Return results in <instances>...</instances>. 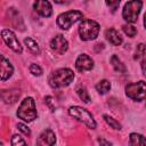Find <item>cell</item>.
I'll use <instances>...</instances> for the list:
<instances>
[{"label": "cell", "instance_id": "cell-1", "mask_svg": "<svg viewBox=\"0 0 146 146\" xmlns=\"http://www.w3.org/2000/svg\"><path fill=\"white\" fill-rule=\"evenodd\" d=\"M73 79H74V73L72 70L59 68L49 75L48 82H49L50 87L57 89V88H63V87L68 86L73 81Z\"/></svg>", "mask_w": 146, "mask_h": 146}, {"label": "cell", "instance_id": "cell-2", "mask_svg": "<svg viewBox=\"0 0 146 146\" xmlns=\"http://www.w3.org/2000/svg\"><path fill=\"white\" fill-rule=\"evenodd\" d=\"M17 116L26 122H31L34 119H36L38 113H36L35 103H34L33 98L27 97L21 103L18 111H17Z\"/></svg>", "mask_w": 146, "mask_h": 146}, {"label": "cell", "instance_id": "cell-3", "mask_svg": "<svg viewBox=\"0 0 146 146\" xmlns=\"http://www.w3.org/2000/svg\"><path fill=\"white\" fill-rule=\"evenodd\" d=\"M79 33L82 40L89 41L94 40L98 36L99 33V24L92 19H84L80 23Z\"/></svg>", "mask_w": 146, "mask_h": 146}, {"label": "cell", "instance_id": "cell-4", "mask_svg": "<svg viewBox=\"0 0 146 146\" xmlns=\"http://www.w3.org/2000/svg\"><path fill=\"white\" fill-rule=\"evenodd\" d=\"M68 113H70L71 116H73L78 121L82 122L88 128H90V129L96 128V121H95L92 114L89 111H87L86 108H82V107H79V106H73L68 110Z\"/></svg>", "mask_w": 146, "mask_h": 146}, {"label": "cell", "instance_id": "cell-5", "mask_svg": "<svg viewBox=\"0 0 146 146\" xmlns=\"http://www.w3.org/2000/svg\"><path fill=\"white\" fill-rule=\"evenodd\" d=\"M141 7H143V2L140 0H130L129 2L125 3V6L123 8V11H122L123 18L128 23L137 22L139 13L141 10Z\"/></svg>", "mask_w": 146, "mask_h": 146}, {"label": "cell", "instance_id": "cell-6", "mask_svg": "<svg viewBox=\"0 0 146 146\" xmlns=\"http://www.w3.org/2000/svg\"><path fill=\"white\" fill-rule=\"evenodd\" d=\"M82 17H83V14L81 11L70 10V11H66L64 14H60L57 17V25L63 30H67V29L71 27L72 24L82 19Z\"/></svg>", "mask_w": 146, "mask_h": 146}, {"label": "cell", "instance_id": "cell-7", "mask_svg": "<svg viewBox=\"0 0 146 146\" xmlns=\"http://www.w3.org/2000/svg\"><path fill=\"white\" fill-rule=\"evenodd\" d=\"M125 94L133 100H144L146 98V82L138 81L127 84Z\"/></svg>", "mask_w": 146, "mask_h": 146}, {"label": "cell", "instance_id": "cell-8", "mask_svg": "<svg viewBox=\"0 0 146 146\" xmlns=\"http://www.w3.org/2000/svg\"><path fill=\"white\" fill-rule=\"evenodd\" d=\"M1 36H2V40L6 42V44L10 49H13L17 54L22 52V46H21V43H19V41H18V39L14 32H11L10 30H2Z\"/></svg>", "mask_w": 146, "mask_h": 146}, {"label": "cell", "instance_id": "cell-9", "mask_svg": "<svg viewBox=\"0 0 146 146\" xmlns=\"http://www.w3.org/2000/svg\"><path fill=\"white\" fill-rule=\"evenodd\" d=\"M50 46H51V49H52L54 51H56L57 54H59V55H63V54L67 50V48H68L67 40H66L63 35H60V34L56 35V36L51 40Z\"/></svg>", "mask_w": 146, "mask_h": 146}, {"label": "cell", "instance_id": "cell-10", "mask_svg": "<svg viewBox=\"0 0 146 146\" xmlns=\"http://www.w3.org/2000/svg\"><path fill=\"white\" fill-rule=\"evenodd\" d=\"M33 8L39 15L43 17H49L52 13L51 5L48 0H35L33 3Z\"/></svg>", "mask_w": 146, "mask_h": 146}, {"label": "cell", "instance_id": "cell-11", "mask_svg": "<svg viewBox=\"0 0 146 146\" xmlns=\"http://www.w3.org/2000/svg\"><path fill=\"white\" fill-rule=\"evenodd\" d=\"M75 67L80 72L89 71V70H91L94 67V60L88 55L82 54V55H80L76 58V60H75Z\"/></svg>", "mask_w": 146, "mask_h": 146}, {"label": "cell", "instance_id": "cell-12", "mask_svg": "<svg viewBox=\"0 0 146 146\" xmlns=\"http://www.w3.org/2000/svg\"><path fill=\"white\" fill-rule=\"evenodd\" d=\"M55 141H56L55 133L50 129H47V130L42 131V133L39 136V138L36 140V144L38 145H43V146H46V145L50 146V145H54Z\"/></svg>", "mask_w": 146, "mask_h": 146}, {"label": "cell", "instance_id": "cell-13", "mask_svg": "<svg viewBox=\"0 0 146 146\" xmlns=\"http://www.w3.org/2000/svg\"><path fill=\"white\" fill-rule=\"evenodd\" d=\"M105 36L106 39L110 41V43H112L113 46H120L122 43V36L120 35V33L113 29V27H110L106 30L105 32Z\"/></svg>", "mask_w": 146, "mask_h": 146}, {"label": "cell", "instance_id": "cell-14", "mask_svg": "<svg viewBox=\"0 0 146 146\" xmlns=\"http://www.w3.org/2000/svg\"><path fill=\"white\" fill-rule=\"evenodd\" d=\"M8 15H9V19L11 22V24L16 27V29H19L21 31L24 30V24H23V19L19 15V13L17 10H15V8H10L8 10Z\"/></svg>", "mask_w": 146, "mask_h": 146}, {"label": "cell", "instance_id": "cell-15", "mask_svg": "<svg viewBox=\"0 0 146 146\" xmlns=\"http://www.w3.org/2000/svg\"><path fill=\"white\" fill-rule=\"evenodd\" d=\"M13 71H14V68H13L11 64L9 63V60L6 59L3 55H1V80L5 81L8 78H10L13 74Z\"/></svg>", "mask_w": 146, "mask_h": 146}, {"label": "cell", "instance_id": "cell-16", "mask_svg": "<svg viewBox=\"0 0 146 146\" xmlns=\"http://www.w3.org/2000/svg\"><path fill=\"white\" fill-rule=\"evenodd\" d=\"M1 95H2V99L6 104H14L19 98L21 92L17 89H11V90H3Z\"/></svg>", "mask_w": 146, "mask_h": 146}, {"label": "cell", "instance_id": "cell-17", "mask_svg": "<svg viewBox=\"0 0 146 146\" xmlns=\"http://www.w3.org/2000/svg\"><path fill=\"white\" fill-rule=\"evenodd\" d=\"M111 64H112L113 68H114L116 72H119V73H124V72L127 71L124 64L119 59V57H117L116 55H113V56L111 57Z\"/></svg>", "mask_w": 146, "mask_h": 146}, {"label": "cell", "instance_id": "cell-18", "mask_svg": "<svg viewBox=\"0 0 146 146\" xmlns=\"http://www.w3.org/2000/svg\"><path fill=\"white\" fill-rule=\"evenodd\" d=\"M130 145H146V138L139 133L130 135Z\"/></svg>", "mask_w": 146, "mask_h": 146}, {"label": "cell", "instance_id": "cell-19", "mask_svg": "<svg viewBox=\"0 0 146 146\" xmlns=\"http://www.w3.org/2000/svg\"><path fill=\"white\" fill-rule=\"evenodd\" d=\"M96 89H97V91H98L99 94L104 95V94H106V92L111 89V83H110V81H107V80H102V81H99V82L96 84Z\"/></svg>", "mask_w": 146, "mask_h": 146}, {"label": "cell", "instance_id": "cell-20", "mask_svg": "<svg viewBox=\"0 0 146 146\" xmlns=\"http://www.w3.org/2000/svg\"><path fill=\"white\" fill-rule=\"evenodd\" d=\"M24 43L26 44V47H27L33 54H39V46H38V43H36L33 39L26 38V39L24 40Z\"/></svg>", "mask_w": 146, "mask_h": 146}, {"label": "cell", "instance_id": "cell-21", "mask_svg": "<svg viewBox=\"0 0 146 146\" xmlns=\"http://www.w3.org/2000/svg\"><path fill=\"white\" fill-rule=\"evenodd\" d=\"M146 57V43H139L136 48L135 59H141Z\"/></svg>", "mask_w": 146, "mask_h": 146}, {"label": "cell", "instance_id": "cell-22", "mask_svg": "<svg viewBox=\"0 0 146 146\" xmlns=\"http://www.w3.org/2000/svg\"><path fill=\"white\" fill-rule=\"evenodd\" d=\"M76 92H78V95H79V97L84 102V103H89L90 102V97H89V94H88V91H87V89L84 88V87H82V86H79L78 88H76Z\"/></svg>", "mask_w": 146, "mask_h": 146}, {"label": "cell", "instance_id": "cell-23", "mask_svg": "<svg viewBox=\"0 0 146 146\" xmlns=\"http://www.w3.org/2000/svg\"><path fill=\"white\" fill-rule=\"evenodd\" d=\"M104 119H105V121L107 122V124L111 125L113 129H116V130H120V129H121V124H120L115 119H113L112 116L105 114V115H104Z\"/></svg>", "mask_w": 146, "mask_h": 146}, {"label": "cell", "instance_id": "cell-24", "mask_svg": "<svg viewBox=\"0 0 146 146\" xmlns=\"http://www.w3.org/2000/svg\"><path fill=\"white\" fill-rule=\"evenodd\" d=\"M122 27H123L124 33H125L128 36H135V35L137 34V30H136V27L132 26V25H123Z\"/></svg>", "mask_w": 146, "mask_h": 146}, {"label": "cell", "instance_id": "cell-25", "mask_svg": "<svg viewBox=\"0 0 146 146\" xmlns=\"http://www.w3.org/2000/svg\"><path fill=\"white\" fill-rule=\"evenodd\" d=\"M10 144H11L13 146H16V145H26V141H25L24 139H22V137H21V136L15 135V136H13Z\"/></svg>", "mask_w": 146, "mask_h": 146}, {"label": "cell", "instance_id": "cell-26", "mask_svg": "<svg viewBox=\"0 0 146 146\" xmlns=\"http://www.w3.org/2000/svg\"><path fill=\"white\" fill-rule=\"evenodd\" d=\"M30 72L33 74V75H41L42 74V68L38 65V64H32L30 66Z\"/></svg>", "mask_w": 146, "mask_h": 146}, {"label": "cell", "instance_id": "cell-27", "mask_svg": "<svg viewBox=\"0 0 146 146\" xmlns=\"http://www.w3.org/2000/svg\"><path fill=\"white\" fill-rule=\"evenodd\" d=\"M120 2H121V0H106V3H107V6L111 8L112 11H115V10L117 9Z\"/></svg>", "mask_w": 146, "mask_h": 146}, {"label": "cell", "instance_id": "cell-28", "mask_svg": "<svg viewBox=\"0 0 146 146\" xmlns=\"http://www.w3.org/2000/svg\"><path fill=\"white\" fill-rule=\"evenodd\" d=\"M17 127H18V129H19L24 135H27V136H29V135H31L30 129H29L25 124H23V123H18V125H17Z\"/></svg>", "mask_w": 146, "mask_h": 146}, {"label": "cell", "instance_id": "cell-29", "mask_svg": "<svg viewBox=\"0 0 146 146\" xmlns=\"http://www.w3.org/2000/svg\"><path fill=\"white\" fill-rule=\"evenodd\" d=\"M141 70H143V73H144V75L146 76V57L143 59V62H141Z\"/></svg>", "mask_w": 146, "mask_h": 146}, {"label": "cell", "instance_id": "cell-30", "mask_svg": "<svg viewBox=\"0 0 146 146\" xmlns=\"http://www.w3.org/2000/svg\"><path fill=\"white\" fill-rule=\"evenodd\" d=\"M56 3H67L70 0H54Z\"/></svg>", "mask_w": 146, "mask_h": 146}, {"label": "cell", "instance_id": "cell-31", "mask_svg": "<svg viewBox=\"0 0 146 146\" xmlns=\"http://www.w3.org/2000/svg\"><path fill=\"white\" fill-rule=\"evenodd\" d=\"M144 25H145V27H146V14H145V16H144Z\"/></svg>", "mask_w": 146, "mask_h": 146}]
</instances>
